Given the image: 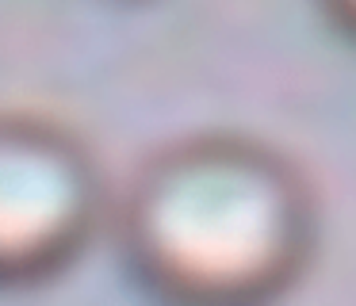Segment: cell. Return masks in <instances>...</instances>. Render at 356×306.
Here are the masks:
<instances>
[{
	"label": "cell",
	"mask_w": 356,
	"mask_h": 306,
	"mask_svg": "<svg viewBox=\"0 0 356 306\" xmlns=\"http://www.w3.org/2000/svg\"><path fill=\"white\" fill-rule=\"evenodd\" d=\"M322 8L330 12V19L337 23L345 35L356 38V0H322Z\"/></svg>",
	"instance_id": "obj_3"
},
{
	"label": "cell",
	"mask_w": 356,
	"mask_h": 306,
	"mask_svg": "<svg viewBox=\"0 0 356 306\" xmlns=\"http://www.w3.org/2000/svg\"><path fill=\"white\" fill-rule=\"evenodd\" d=\"M108 211L92 145L62 119L0 111V291L70 272Z\"/></svg>",
	"instance_id": "obj_2"
},
{
	"label": "cell",
	"mask_w": 356,
	"mask_h": 306,
	"mask_svg": "<svg viewBox=\"0 0 356 306\" xmlns=\"http://www.w3.org/2000/svg\"><path fill=\"white\" fill-rule=\"evenodd\" d=\"M138 283L172 303L245 306L287 291L318 245V199L276 145L230 130L154 150L115 211Z\"/></svg>",
	"instance_id": "obj_1"
}]
</instances>
